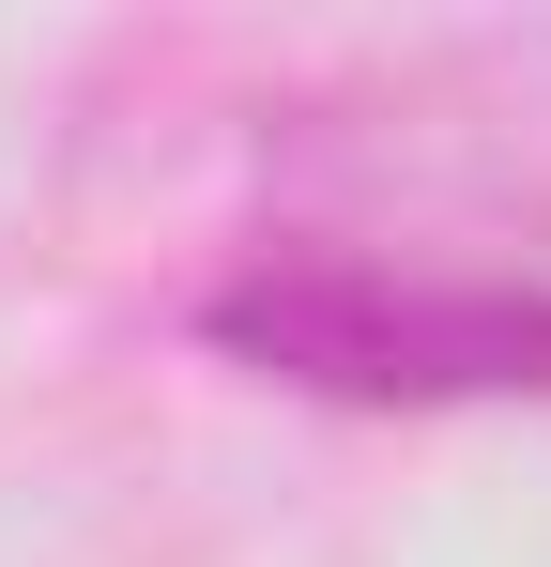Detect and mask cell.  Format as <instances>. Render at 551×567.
<instances>
[{"mask_svg": "<svg viewBox=\"0 0 551 567\" xmlns=\"http://www.w3.org/2000/svg\"><path fill=\"white\" fill-rule=\"evenodd\" d=\"M199 338L306 399H551V291L521 277H383L322 246H246L199 291Z\"/></svg>", "mask_w": 551, "mask_h": 567, "instance_id": "obj_1", "label": "cell"}]
</instances>
